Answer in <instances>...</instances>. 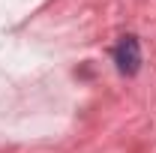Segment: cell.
<instances>
[{"label": "cell", "mask_w": 156, "mask_h": 153, "mask_svg": "<svg viewBox=\"0 0 156 153\" xmlns=\"http://www.w3.org/2000/svg\"><path fill=\"white\" fill-rule=\"evenodd\" d=\"M114 63L123 75H135L138 66H141V48H138L135 36H126L120 45L114 48Z\"/></svg>", "instance_id": "1"}]
</instances>
